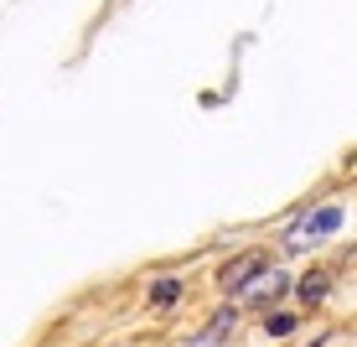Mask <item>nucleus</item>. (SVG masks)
Segmentation results:
<instances>
[{"label": "nucleus", "mask_w": 357, "mask_h": 347, "mask_svg": "<svg viewBox=\"0 0 357 347\" xmlns=\"http://www.w3.org/2000/svg\"><path fill=\"white\" fill-rule=\"evenodd\" d=\"M176 295H181V285H176V280H155V285H151V301H155V306H171Z\"/></svg>", "instance_id": "7ed1b4c3"}, {"label": "nucleus", "mask_w": 357, "mask_h": 347, "mask_svg": "<svg viewBox=\"0 0 357 347\" xmlns=\"http://www.w3.org/2000/svg\"><path fill=\"white\" fill-rule=\"evenodd\" d=\"M337 228H342V213H337V207H321L311 223H301V228H295V239H316V233H337Z\"/></svg>", "instance_id": "f03ea898"}, {"label": "nucleus", "mask_w": 357, "mask_h": 347, "mask_svg": "<svg viewBox=\"0 0 357 347\" xmlns=\"http://www.w3.org/2000/svg\"><path fill=\"white\" fill-rule=\"evenodd\" d=\"M290 327H295V321H290V316H269V332H275V337H285V332H290Z\"/></svg>", "instance_id": "20e7f679"}, {"label": "nucleus", "mask_w": 357, "mask_h": 347, "mask_svg": "<svg viewBox=\"0 0 357 347\" xmlns=\"http://www.w3.org/2000/svg\"><path fill=\"white\" fill-rule=\"evenodd\" d=\"M259 265H264V254H259V249L238 254V259H233V265L223 270V290H243V285H249V275H254Z\"/></svg>", "instance_id": "f257e3e1"}]
</instances>
